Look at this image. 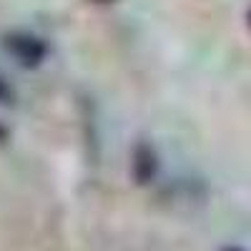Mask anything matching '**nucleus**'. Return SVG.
Returning <instances> with one entry per match:
<instances>
[{
  "instance_id": "obj_1",
  "label": "nucleus",
  "mask_w": 251,
  "mask_h": 251,
  "mask_svg": "<svg viewBox=\"0 0 251 251\" xmlns=\"http://www.w3.org/2000/svg\"><path fill=\"white\" fill-rule=\"evenodd\" d=\"M5 48L8 53L20 60L25 68H35L43 63V58L48 55V46L43 38L38 35H30V33H13L5 38Z\"/></svg>"
},
{
  "instance_id": "obj_2",
  "label": "nucleus",
  "mask_w": 251,
  "mask_h": 251,
  "mask_svg": "<svg viewBox=\"0 0 251 251\" xmlns=\"http://www.w3.org/2000/svg\"><path fill=\"white\" fill-rule=\"evenodd\" d=\"M5 98H10V88L5 86V83H3V78H0V100L5 103Z\"/></svg>"
}]
</instances>
